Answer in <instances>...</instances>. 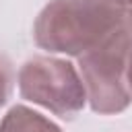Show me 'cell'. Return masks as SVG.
<instances>
[{"mask_svg":"<svg viewBox=\"0 0 132 132\" xmlns=\"http://www.w3.org/2000/svg\"><path fill=\"white\" fill-rule=\"evenodd\" d=\"M126 27V0H50L35 19L33 39L50 54L78 58Z\"/></svg>","mask_w":132,"mask_h":132,"instance_id":"cell-1","label":"cell"},{"mask_svg":"<svg viewBox=\"0 0 132 132\" xmlns=\"http://www.w3.org/2000/svg\"><path fill=\"white\" fill-rule=\"evenodd\" d=\"M130 45L132 31L122 27L103 43L78 56V72L85 82L87 101L99 116L122 113L132 103V89L128 85Z\"/></svg>","mask_w":132,"mask_h":132,"instance_id":"cell-2","label":"cell"},{"mask_svg":"<svg viewBox=\"0 0 132 132\" xmlns=\"http://www.w3.org/2000/svg\"><path fill=\"white\" fill-rule=\"evenodd\" d=\"M23 99L45 107L60 118H74L87 105V91L74 64L62 58L35 56L16 76Z\"/></svg>","mask_w":132,"mask_h":132,"instance_id":"cell-3","label":"cell"},{"mask_svg":"<svg viewBox=\"0 0 132 132\" xmlns=\"http://www.w3.org/2000/svg\"><path fill=\"white\" fill-rule=\"evenodd\" d=\"M0 132H62V128L27 105H14L2 118Z\"/></svg>","mask_w":132,"mask_h":132,"instance_id":"cell-4","label":"cell"},{"mask_svg":"<svg viewBox=\"0 0 132 132\" xmlns=\"http://www.w3.org/2000/svg\"><path fill=\"white\" fill-rule=\"evenodd\" d=\"M12 91V64L6 56L0 54V107L6 105Z\"/></svg>","mask_w":132,"mask_h":132,"instance_id":"cell-5","label":"cell"},{"mask_svg":"<svg viewBox=\"0 0 132 132\" xmlns=\"http://www.w3.org/2000/svg\"><path fill=\"white\" fill-rule=\"evenodd\" d=\"M126 27L132 31V0H126Z\"/></svg>","mask_w":132,"mask_h":132,"instance_id":"cell-6","label":"cell"},{"mask_svg":"<svg viewBox=\"0 0 132 132\" xmlns=\"http://www.w3.org/2000/svg\"><path fill=\"white\" fill-rule=\"evenodd\" d=\"M128 85L132 89V45H130V56H128Z\"/></svg>","mask_w":132,"mask_h":132,"instance_id":"cell-7","label":"cell"}]
</instances>
